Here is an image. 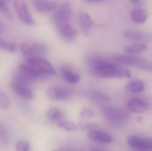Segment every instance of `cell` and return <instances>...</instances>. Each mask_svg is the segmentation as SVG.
I'll use <instances>...</instances> for the list:
<instances>
[{
	"instance_id": "cell-10",
	"label": "cell",
	"mask_w": 152,
	"mask_h": 151,
	"mask_svg": "<svg viewBox=\"0 0 152 151\" xmlns=\"http://www.w3.org/2000/svg\"><path fill=\"white\" fill-rule=\"evenodd\" d=\"M47 95L52 100L65 101L71 97L72 93L68 90L58 87H52L47 89Z\"/></svg>"
},
{
	"instance_id": "cell-23",
	"label": "cell",
	"mask_w": 152,
	"mask_h": 151,
	"mask_svg": "<svg viewBox=\"0 0 152 151\" xmlns=\"http://www.w3.org/2000/svg\"><path fill=\"white\" fill-rule=\"evenodd\" d=\"M58 126L60 128L69 132L75 131L77 129L76 124L69 121H61L58 123Z\"/></svg>"
},
{
	"instance_id": "cell-33",
	"label": "cell",
	"mask_w": 152,
	"mask_h": 151,
	"mask_svg": "<svg viewBox=\"0 0 152 151\" xmlns=\"http://www.w3.org/2000/svg\"><path fill=\"white\" fill-rule=\"evenodd\" d=\"M87 1L90 2H101L102 1H104V0H86Z\"/></svg>"
},
{
	"instance_id": "cell-14",
	"label": "cell",
	"mask_w": 152,
	"mask_h": 151,
	"mask_svg": "<svg viewBox=\"0 0 152 151\" xmlns=\"http://www.w3.org/2000/svg\"><path fill=\"white\" fill-rule=\"evenodd\" d=\"M79 21L83 33L86 36H88L93 25L91 17L87 13L82 12L79 16Z\"/></svg>"
},
{
	"instance_id": "cell-3",
	"label": "cell",
	"mask_w": 152,
	"mask_h": 151,
	"mask_svg": "<svg viewBox=\"0 0 152 151\" xmlns=\"http://www.w3.org/2000/svg\"><path fill=\"white\" fill-rule=\"evenodd\" d=\"M112 58L119 64L152 72V62L144 58L134 55L116 54L113 55Z\"/></svg>"
},
{
	"instance_id": "cell-5",
	"label": "cell",
	"mask_w": 152,
	"mask_h": 151,
	"mask_svg": "<svg viewBox=\"0 0 152 151\" xmlns=\"http://www.w3.org/2000/svg\"><path fill=\"white\" fill-rule=\"evenodd\" d=\"M72 15L71 6L69 3L63 4L54 15L53 20L57 29L70 25Z\"/></svg>"
},
{
	"instance_id": "cell-29",
	"label": "cell",
	"mask_w": 152,
	"mask_h": 151,
	"mask_svg": "<svg viewBox=\"0 0 152 151\" xmlns=\"http://www.w3.org/2000/svg\"><path fill=\"white\" fill-rule=\"evenodd\" d=\"M94 111L88 107H84L80 111L79 116L82 118H91L94 117Z\"/></svg>"
},
{
	"instance_id": "cell-24",
	"label": "cell",
	"mask_w": 152,
	"mask_h": 151,
	"mask_svg": "<svg viewBox=\"0 0 152 151\" xmlns=\"http://www.w3.org/2000/svg\"><path fill=\"white\" fill-rule=\"evenodd\" d=\"M9 133L3 124L0 122V144L6 145L10 141Z\"/></svg>"
},
{
	"instance_id": "cell-4",
	"label": "cell",
	"mask_w": 152,
	"mask_h": 151,
	"mask_svg": "<svg viewBox=\"0 0 152 151\" xmlns=\"http://www.w3.org/2000/svg\"><path fill=\"white\" fill-rule=\"evenodd\" d=\"M102 111V114L105 118L115 124L125 123L129 118V114L126 111L117 107H104Z\"/></svg>"
},
{
	"instance_id": "cell-25",
	"label": "cell",
	"mask_w": 152,
	"mask_h": 151,
	"mask_svg": "<svg viewBox=\"0 0 152 151\" xmlns=\"http://www.w3.org/2000/svg\"><path fill=\"white\" fill-rule=\"evenodd\" d=\"M78 126L82 130L88 131L97 129L98 127V125L95 122L86 121H80L78 123Z\"/></svg>"
},
{
	"instance_id": "cell-21",
	"label": "cell",
	"mask_w": 152,
	"mask_h": 151,
	"mask_svg": "<svg viewBox=\"0 0 152 151\" xmlns=\"http://www.w3.org/2000/svg\"><path fill=\"white\" fill-rule=\"evenodd\" d=\"M47 116L50 120L53 121H61L64 117L62 112L55 107L50 108L47 111Z\"/></svg>"
},
{
	"instance_id": "cell-7",
	"label": "cell",
	"mask_w": 152,
	"mask_h": 151,
	"mask_svg": "<svg viewBox=\"0 0 152 151\" xmlns=\"http://www.w3.org/2000/svg\"><path fill=\"white\" fill-rule=\"evenodd\" d=\"M27 63L34 66L45 77L52 76L56 73L53 66L47 60L40 57L28 58Z\"/></svg>"
},
{
	"instance_id": "cell-22",
	"label": "cell",
	"mask_w": 152,
	"mask_h": 151,
	"mask_svg": "<svg viewBox=\"0 0 152 151\" xmlns=\"http://www.w3.org/2000/svg\"><path fill=\"white\" fill-rule=\"evenodd\" d=\"M89 98L93 101L99 103L109 102L110 98L106 94L99 91H94L89 95Z\"/></svg>"
},
{
	"instance_id": "cell-31",
	"label": "cell",
	"mask_w": 152,
	"mask_h": 151,
	"mask_svg": "<svg viewBox=\"0 0 152 151\" xmlns=\"http://www.w3.org/2000/svg\"><path fill=\"white\" fill-rule=\"evenodd\" d=\"M90 150L92 151H101L103 150H104L102 149L100 147L96 146H92L90 147Z\"/></svg>"
},
{
	"instance_id": "cell-1",
	"label": "cell",
	"mask_w": 152,
	"mask_h": 151,
	"mask_svg": "<svg viewBox=\"0 0 152 151\" xmlns=\"http://www.w3.org/2000/svg\"><path fill=\"white\" fill-rule=\"evenodd\" d=\"M88 63L91 72L101 78L125 79L131 76V73L128 69L104 59L91 58L88 60Z\"/></svg>"
},
{
	"instance_id": "cell-17",
	"label": "cell",
	"mask_w": 152,
	"mask_h": 151,
	"mask_svg": "<svg viewBox=\"0 0 152 151\" xmlns=\"http://www.w3.org/2000/svg\"><path fill=\"white\" fill-rule=\"evenodd\" d=\"M124 35L127 39L134 41L145 40H148L150 36L147 34L132 29L126 30Z\"/></svg>"
},
{
	"instance_id": "cell-20",
	"label": "cell",
	"mask_w": 152,
	"mask_h": 151,
	"mask_svg": "<svg viewBox=\"0 0 152 151\" xmlns=\"http://www.w3.org/2000/svg\"><path fill=\"white\" fill-rule=\"evenodd\" d=\"M144 82L140 79H135L129 82L126 85V88L129 91L134 93H139L145 89Z\"/></svg>"
},
{
	"instance_id": "cell-12",
	"label": "cell",
	"mask_w": 152,
	"mask_h": 151,
	"mask_svg": "<svg viewBox=\"0 0 152 151\" xmlns=\"http://www.w3.org/2000/svg\"><path fill=\"white\" fill-rule=\"evenodd\" d=\"M87 136L91 140L102 143H110L113 140L110 135L104 131L97 129L88 131Z\"/></svg>"
},
{
	"instance_id": "cell-19",
	"label": "cell",
	"mask_w": 152,
	"mask_h": 151,
	"mask_svg": "<svg viewBox=\"0 0 152 151\" xmlns=\"http://www.w3.org/2000/svg\"><path fill=\"white\" fill-rule=\"evenodd\" d=\"M147 48V44L140 43L126 46L124 48V51L127 54L136 55L146 51Z\"/></svg>"
},
{
	"instance_id": "cell-30",
	"label": "cell",
	"mask_w": 152,
	"mask_h": 151,
	"mask_svg": "<svg viewBox=\"0 0 152 151\" xmlns=\"http://www.w3.org/2000/svg\"><path fill=\"white\" fill-rule=\"evenodd\" d=\"M30 148V144L27 141H20L16 144V150L18 151H28Z\"/></svg>"
},
{
	"instance_id": "cell-9",
	"label": "cell",
	"mask_w": 152,
	"mask_h": 151,
	"mask_svg": "<svg viewBox=\"0 0 152 151\" xmlns=\"http://www.w3.org/2000/svg\"><path fill=\"white\" fill-rule=\"evenodd\" d=\"M128 145L138 150L152 151V139L139 136H130L127 140Z\"/></svg>"
},
{
	"instance_id": "cell-32",
	"label": "cell",
	"mask_w": 152,
	"mask_h": 151,
	"mask_svg": "<svg viewBox=\"0 0 152 151\" xmlns=\"http://www.w3.org/2000/svg\"><path fill=\"white\" fill-rule=\"evenodd\" d=\"M132 3L134 4H138L140 3L141 0H130Z\"/></svg>"
},
{
	"instance_id": "cell-13",
	"label": "cell",
	"mask_w": 152,
	"mask_h": 151,
	"mask_svg": "<svg viewBox=\"0 0 152 151\" xmlns=\"http://www.w3.org/2000/svg\"><path fill=\"white\" fill-rule=\"evenodd\" d=\"M128 107L131 111L137 113H142L149 108L148 104L145 101L137 98L130 99L128 103Z\"/></svg>"
},
{
	"instance_id": "cell-34",
	"label": "cell",
	"mask_w": 152,
	"mask_h": 151,
	"mask_svg": "<svg viewBox=\"0 0 152 151\" xmlns=\"http://www.w3.org/2000/svg\"><path fill=\"white\" fill-rule=\"evenodd\" d=\"M3 29V25L1 24V23H0V33H1V32H2Z\"/></svg>"
},
{
	"instance_id": "cell-11",
	"label": "cell",
	"mask_w": 152,
	"mask_h": 151,
	"mask_svg": "<svg viewBox=\"0 0 152 151\" xmlns=\"http://www.w3.org/2000/svg\"><path fill=\"white\" fill-rule=\"evenodd\" d=\"M12 88L19 96L26 100H31L34 97V94L28 85L12 82Z\"/></svg>"
},
{
	"instance_id": "cell-27",
	"label": "cell",
	"mask_w": 152,
	"mask_h": 151,
	"mask_svg": "<svg viewBox=\"0 0 152 151\" xmlns=\"http://www.w3.org/2000/svg\"><path fill=\"white\" fill-rule=\"evenodd\" d=\"M0 11L8 19L12 18V14L7 6L6 0H0Z\"/></svg>"
},
{
	"instance_id": "cell-6",
	"label": "cell",
	"mask_w": 152,
	"mask_h": 151,
	"mask_svg": "<svg viewBox=\"0 0 152 151\" xmlns=\"http://www.w3.org/2000/svg\"><path fill=\"white\" fill-rule=\"evenodd\" d=\"M20 48L22 54L28 58L40 57L48 50L47 46L42 43H24L20 44Z\"/></svg>"
},
{
	"instance_id": "cell-15",
	"label": "cell",
	"mask_w": 152,
	"mask_h": 151,
	"mask_svg": "<svg viewBox=\"0 0 152 151\" xmlns=\"http://www.w3.org/2000/svg\"><path fill=\"white\" fill-rule=\"evenodd\" d=\"M33 1L36 9L42 13L50 12L56 8L55 4L47 0H33Z\"/></svg>"
},
{
	"instance_id": "cell-28",
	"label": "cell",
	"mask_w": 152,
	"mask_h": 151,
	"mask_svg": "<svg viewBox=\"0 0 152 151\" xmlns=\"http://www.w3.org/2000/svg\"><path fill=\"white\" fill-rule=\"evenodd\" d=\"M10 99L5 94L0 91V108L6 110L10 108Z\"/></svg>"
},
{
	"instance_id": "cell-35",
	"label": "cell",
	"mask_w": 152,
	"mask_h": 151,
	"mask_svg": "<svg viewBox=\"0 0 152 151\" xmlns=\"http://www.w3.org/2000/svg\"><path fill=\"white\" fill-rule=\"evenodd\" d=\"M151 56H152V54H151Z\"/></svg>"
},
{
	"instance_id": "cell-16",
	"label": "cell",
	"mask_w": 152,
	"mask_h": 151,
	"mask_svg": "<svg viewBox=\"0 0 152 151\" xmlns=\"http://www.w3.org/2000/svg\"><path fill=\"white\" fill-rule=\"evenodd\" d=\"M131 18L134 23L137 24H144L148 17L147 11L143 8H137L131 12Z\"/></svg>"
},
{
	"instance_id": "cell-8",
	"label": "cell",
	"mask_w": 152,
	"mask_h": 151,
	"mask_svg": "<svg viewBox=\"0 0 152 151\" xmlns=\"http://www.w3.org/2000/svg\"><path fill=\"white\" fill-rule=\"evenodd\" d=\"M15 12L20 21L29 25H34L35 22L29 12L24 0H12Z\"/></svg>"
},
{
	"instance_id": "cell-18",
	"label": "cell",
	"mask_w": 152,
	"mask_h": 151,
	"mask_svg": "<svg viewBox=\"0 0 152 151\" xmlns=\"http://www.w3.org/2000/svg\"><path fill=\"white\" fill-rule=\"evenodd\" d=\"M61 71L63 79L69 83L75 84L80 81V76L77 74L70 71L66 66H62Z\"/></svg>"
},
{
	"instance_id": "cell-26",
	"label": "cell",
	"mask_w": 152,
	"mask_h": 151,
	"mask_svg": "<svg viewBox=\"0 0 152 151\" xmlns=\"http://www.w3.org/2000/svg\"><path fill=\"white\" fill-rule=\"evenodd\" d=\"M0 48L8 52H13L16 50V46L14 43L7 42L0 38Z\"/></svg>"
},
{
	"instance_id": "cell-2",
	"label": "cell",
	"mask_w": 152,
	"mask_h": 151,
	"mask_svg": "<svg viewBox=\"0 0 152 151\" xmlns=\"http://www.w3.org/2000/svg\"><path fill=\"white\" fill-rule=\"evenodd\" d=\"M45 77V76L35 67L26 63L20 64L17 66L14 73L13 82L29 86L33 81L41 79Z\"/></svg>"
}]
</instances>
